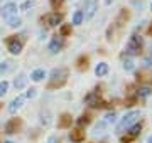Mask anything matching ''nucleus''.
<instances>
[{
  "label": "nucleus",
  "mask_w": 152,
  "mask_h": 143,
  "mask_svg": "<svg viewBox=\"0 0 152 143\" xmlns=\"http://www.w3.org/2000/svg\"><path fill=\"white\" fill-rule=\"evenodd\" d=\"M142 46H144V40H142L140 35L134 34L127 44V49H125V54L129 56H140L142 54Z\"/></svg>",
  "instance_id": "f257e3e1"
},
{
  "label": "nucleus",
  "mask_w": 152,
  "mask_h": 143,
  "mask_svg": "<svg viewBox=\"0 0 152 143\" xmlns=\"http://www.w3.org/2000/svg\"><path fill=\"white\" fill-rule=\"evenodd\" d=\"M66 77H68V69H54L51 72V83L48 84V89L61 88L66 83Z\"/></svg>",
  "instance_id": "f03ea898"
},
{
  "label": "nucleus",
  "mask_w": 152,
  "mask_h": 143,
  "mask_svg": "<svg viewBox=\"0 0 152 143\" xmlns=\"http://www.w3.org/2000/svg\"><path fill=\"white\" fill-rule=\"evenodd\" d=\"M139 116H140V111H130V113H127V115L122 118V121L118 123V126H117V131L122 133L125 128L132 126V125H134V123L137 121V118H139Z\"/></svg>",
  "instance_id": "7ed1b4c3"
},
{
  "label": "nucleus",
  "mask_w": 152,
  "mask_h": 143,
  "mask_svg": "<svg viewBox=\"0 0 152 143\" xmlns=\"http://www.w3.org/2000/svg\"><path fill=\"white\" fill-rule=\"evenodd\" d=\"M7 47H9V52H10V54L17 56V54L22 52L24 42H22V39H19L17 35H12L10 39H7Z\"/></svg>",
  "instance_id": "20e7f679"
},
{
  "label": "nucleus",
  "mask_w": 152,
  "mask_h": 143,
  "mask_svg": "<svg viewBox=\"0 0 152 143\" xmlns=\"http://www.w3.org/2000/svg\"><path fill=\"white\" fill-rule=\"evenodd\" d=\"M41 22L42 24H48L49 27H56L63 22V15L58 14V12H51V14H46V15L41 17Z\"/></svg>",
  "instance_id": "39448f33"
},
{
  "label": "nucleus",
  "mask_w": 152,
  "mask_h": 143,
  "mask_svg": "<svg viewBox=\"0 0 152 143\" xmlns=\"http://www.w3.org/2000/svg\"><path fill=\"white\" fill-rule=\"evenodd\" d=\"M83 17L85 20H90L98 10V0H85V7H83Z\"/></svg>",
  "instance_id": "423d86ee"
},
{
  "label": "nucleus",
  "mask_w": 152,
  "mask_h": 143,
  "mask_svg": "<svg viewBox=\"0 0 152 143\" xmlns=\"http://www.w3.org/2000/svg\"><path fill=\"white\" fill-rule=\"evenodd\" d=\"M15 14H17V5L14 2H9V4H5V5L0 9V15L4 17V19H10Z\"/></svg>",
  "instance_id": "0eeeda50"
},
{
  "label": "nucleus",
  "mask_w": 152,
  "mask_h": 143,
  "mask_svg": "<svg viewBox=\"0 0 152 143\" xmlns=\"http://www.w3.org/2000/svg\"><path fill=\"white\" fill-rule=\"evenodd\" d=\"M63 47H64V37H61V35H56V37L51 40V44H49V51H51L53 54H58Z\"/></svg>",
  "instance_id": "6e6552de"
},
{
  "label": "nucleus",
  "mask_w": 152,
  "mask_h": 143,
  "mask_svg": "<svg viewBox=\"0 0 152 143\" xmlns=\"http://www.w3.org/2000/svg\"><path fill=\"white\" fill-rule=\"evenodd\" d=\"M24 99H26L24 96H17V98L10 103V106H9V113H12V115L17 113V110H20L22 105H24Z\"/></svg>",
  "instance_id": "1a4fd4ad"
},
{
  "label": "nucleus",
  "mask_w": 152,
  "mask_h": 143,
  "mask_svg": "<svg viewBox=\"0 0 152 143\" xmlns=\"http://www.w3.org/2000/svg\"><path fill=\"white\" fill-rule=\"evenodd\" d=\"M69 140L73 143H81L83 140H85V131H83V130H71Z\"/></svg>",
  "instance_id": "9d476101"
},
{
  "label": "nucleus",
  "mask_w": 152,
  "mask_h": 143,
  "mask_svg": "<svg viewBox=\"0 0 152 143\" xmlns=\"http://www.w3.org/2000/svg\"><path fill=\"white\" fill-rule=\"evenodd\" d=\"M95 74H96L98 77H103L108 74V64L107 62H100L96 67H95Z\"/></svg>",
  "instance_id": "9b49d317"
},
{
  "label": "nucleus",
  "mask_w": 152,
  "mask_h": 143,
  "mask_svg": "<svg viewBox=\"0 0 152 143\" xmlns=\"http://www.w3.org/2000/svg\"><path fill=\"white\" fill-rule=\"evenodd\" d=\"M26 84H27L26 74H19V77H15V81H14V86H15V89H19V91L26 88Z\"/></svg>",
  "instance_id": "f8f14e48"
},
{
  "label": "nucleus",
  "mask_w": 152,
  "mask_h": 143,
  "mask_svg": "<svg viewBox=\"0 0 152 143\" xmlns=\"http://www.w3.org/2000/svg\"><path fill=\"white\" fill-rule=\"evenodd\" d=\"M20 126V121L17 120V118H14L12 121H9L7 123V126H5V131L7 133H15L17 131V128Z\"/></svg>",
  "instance_id": "ddd939ff"
},
{
  "label": "nucleus",
  "mask_w": 152,
  "mask_h": 143,
  "mask_svg": "<svg viewBox=\"0 0 152 143\" xmlns=\"http://www.w3.org/2000/svg\"><path fill=\"white\" fill-rule=\"evenodd\" d=\"M135 77H137V81H145V83H152V71H147V72L140 71V72H137V74H135Z\"/></svg>",
  "instance_id": "4468645a"
},
{
  "label": "nucleus",
  "mask_w": 152,
  "mask_h": 143,
  "mask_svg": "<svg viewBox=\"0 0 152 143\" xmlns=\"http://www.w3.org/2000/svg\"><path fill=\"white\" fill-rule=\"evenodd\" d=\"M44 77H46V71H44V69H36V71L31 74V79H32L34 83H39V81H42Z\"/></svg>",
  "instance_id": "2eb2a0df"
},
{
  "label": "nucleus",
  "mask_w": 152,
  "mask_h": 143,
  "mask_svg": "<svg viewBox=\"0 0 152 143\" xmlns=\"http://www.w3.org/2000/svg\"><path fill=\"white\" fill-rule=\"evenodd\" d=\"M130 131H129V138H137L140 135V130H142V123H135L134 126H129Z\"/></svg>",
  "instance_id": "dca6fc26"
},
{
  "label": "nucleus",
  "mask_w": 152,
  "mask_h": 143,
  "mask_svg": "<svg viewBox=\"0 0 152 143\" xmlns=\"http://www.w3.org/2000/svg\"><path fill=\"white\" fill-rule=\"evenodd\" d=\"M83 20H85L83 12H81V10H76L75 14H73V25H81Z\"/></svg>",
  "instance_id": "f3484780"
},
{
  "label": "nucleus",
  "mask_w": 152,
  "mask_h": 143,
  "mask_svg": "<svg viewBox=\"0 0 152 143\" xmlns=\"http://www.w3.org/2000/svg\"><path fill=\"white\" fill-rule=\"evenodd\" d=\"M152 94V89L149 86H142V88L137 89V96L139 98H147V96H151Z\"/></svg>",
  "instance_id": "a211bd4d"
},
{
  "label": "nucleus",
  "mask_w": 152,
  "mask_h": 143,
  "mask_svg": "<svg viewBox=\"0 0 152 143\" xmlns=\"http://www.w3.org/2000/svg\"><path fill=\"white\" fill-rule=\"evenodd\" d=\"M71 125V116L68 115V113H64V115L61 116V121H59V126L61 128H66Z\"/></svg>",
  "instance_id": "6ab92c4d"
},
{
  "label": "nucleus",
  "mask_w": 152,
  "mask_h": 143,
  "mask_svg": "<svg viewBox=\"0 0 152 143\" xmlns=\"http://www.w3.org/2000/svg\"><path fill=\"white\" fill-rule=\"evenodd\" d=\"M86 67H88V57L86 56H81V57L78 59V69H80V71H85Z\"/></svg>",
  "instance_id": "aec40b11"
},
{
  "label": "nucleus",
  "mask_w": 152,
  "mask_h": 143,
  "mask_svg": "<svg viewBox=\"0 0 152 143\" xmlns=\"http://www.w3.org/2000/svg\"><path fill=\"white\" fill-rule=\"evenodd\" d=\"M7 20H9V27H12V29L20 27V24H22V20L19 17H10V19H7Z\"/></svg>",
  "instance_id": "412c9836"
},
{
  "label": "nucleus",
  "mask_w": 152,
  "mask_h": 143,
  "mask_svg": "<svg viewBox=\"0 0 152 143\" xmlns=\"http://www.w3.org/2000/svg\"><path fill=\"white\" fill-rule=\"evenodd\" d=\"M90 116L88 115H83V116H80V120H78V126H86V125H90Z\"/></svg>",
  "instance_id": "4be33fe9"
},
{
  "label": "nucleus",
  "mask_w": 152,
  "mask_h": 143,
  "mask_svg": "<svg viewBox=\"0 0 152 143\" xmlns=\"http://www.w3.org/2000/svg\"><path fill=\"white\" fill-rule=\"evenodd\" d=\"M68 34H71V24H68V25H61L59 35L61 37H64V35H68Z\"/></svg>",
  "instance_id": "5701e85b"
},
{
  "label": "nucleus",
  "mask_w": 152,
  "mask_h": 143,
  "mask_svg": "<svg viewBox=\"0 0 152 143\" xmlns=\"http://www.w3.org/2000/svg\"><path fill=\"white\" fill-rule=\"evenodd\" d=\"M63 2H64V0H49V4H51V7H53V10H58V9L63 5Z\"/></svg>",
  "instance_id": "b1692460"
},
{
  "label": "nucleus",
  "mask_w": 152,
  "mask_h": 143,
  "mask_svg": "<svg viewBox=\"0 0 152 143\" xmlns=\"http://www.w3.org/2000/svg\"><path fill=\"white\" fill-rule=\"evenodd\" d=\"M36 96H37V89H34V88L27 89V93H26V98H29V99H34Z\"/></svg>",
  "instance_id": "393cba45"
},
{
  "label": "nucleus",
  "mask_w": 152,
  "mask_h": 143,
  "mask_svg": "<svg viewBox=\"0 0 152 143\" xmlns=\"http://www.w3.org/2000/svg\"><path fill=\"white\" fill-rule=\"evenodd\" d=\"M124 69L125 71H132V69H134V62H132L130 59H125L124 61Z\"/></svg>",
  "instance_id": "a878e982"
},
{
  "label": "nucleus",
  "mask_w": 152,
  "mask_h": 143,
  "mask_svg": "<svg viewBox=\"0 0 152 143\" xmlns=\"http://www.w3.org/2000/svg\"><path fill=\"white\" fill-rule=\"evenodd\" d=\"M7 89H9V83L7 81H2L0 83V96H4L7 93Z\"/></svg>",
  "instance_id": "bb28decb"
},
{
  "label": "nucleus",
  "mask_w": 152,
  "mask_h": 143,
  "mask_svg": "<svg viewBox=\"0 0 152 143\" xmlns=\"http://www.w3.org/2000/svg\"><path fill=\"white\" fill-rule=\"evenodd\" d=\"M105 118H107V123H115V121H117V113L112 111V113H108Z\"/></svg>",
  "instance_id": "cd10ccee"
},
{
  "label": "nucleus",
  "mask_w": 152,
  "mask_h": 143,
  "mask_svg": "<svg viewBox=\"0 0 152 143\" xmlns=\"http://www.w3.org/2000/svg\"><path fill=\"white\" fill-rule=\"evenodd\" d=\"M32 7H34V4H32V2H24V4H22V5H20V10L27 12L29 9H32Z\"/></svg>",
  "instance_id": "c85d7f7f"
},
{
  "label": "nucleus",
  "mask_w": 152,
  "mask_h": 143,
  "mask_svg": "<svg viewBox=\"0 0 152 143\" xmlns=\"http://www.w3.org/2000/svg\"><path fill=\"white\" fill-rule=\"evenodd\" d=\"M9 71V62H0V74Z\"/></svg>",
  "instance_id": "c756f323"
},
{
  "label": "nucleus",
  "mask_w": 152,
  "mask_h": 143,
  "mask_svg": "<svg viewBox=\"0 0 152 143\" xmlns=\"http://www.w3.org/2000/svg\"><path fill=\"white\" fill-rule=\"evenodd\" d=\"M58 140H56V136H49V140H48V143H56Z\"/></svg>",
  "instance_id": "7c9ffc66"
},
{
  "label": "nucleus",
  "mask_w": 152,
  "mask_h": 143,
  "mask_svg": "<svg viewBox=\"0 0 152 143\" xmlns=\"http://www.w3.org/2000/svg\"><path fill=\"white\" fill-rule=\"evenodd\" d=\"M147 143H152V135L149 136V140H147Z\"/></svg>",
  "instance_id": "2f4dec72"
},
{
  "label": "nucleus",
  "mask_w": 152,
  "mask_h": 143,
  "mask_svg": "<svg viewBox=\"0 0 152 143\" xmlns=\"http://www.w3.org/2000/svg\"><path fill=\"white\" fill-rule=\"evenodd\" d=\"M149 34H151V35H152V25H151V29H149Z\"/></svg>",
  "instance_id": "473e14b6"
},
{
  "label": "nucleus",
  "mask_w": 152,
  "mask_h": 143,
  "mask_svg": "<svg viewBox=\"0 0 152 143\" xmlns=\"http://www.w3.org/2000/svg\"><path fill=\"white\" fill-rule=\"evenodd\" d=\"M4 143H14V142H4Z\"/></svg>",
  "instance_id": "72a5a7b5"
},
{
  "label": "nucleus",
  "mask_w": 152,
  "mask_h": 143,
  "mask_svg": "<svg viewBox=\"0 0 152 143\" xmlns=\"http://www.w3.org/2000/svg\"><path fill=\"white\" fill-rule=\"evenodd\" d=\"M151 10H152V5H151Z\"/></svg>",
  "instance_id": "f704fd0d"
}]
</instances>
